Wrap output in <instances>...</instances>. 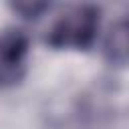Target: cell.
Listing matches in <instances>:
<instances>
[{
  "label": "cell",
  "mask_w": 129,
  "mask_h": 129,
  "mask_svg": "<svg viewBox=\"0 0 129 129\" xmlns=\"http://www.w3.org/2000/svg\"><path fill=\"white\" fill-rule=\"evenodd\" d=\"M12 8L16 10V12H20L24 18H36L42 10H46L48 8V4L46 2H26V4H12Z\"/></svg>",
  "instance_id": "277c9868"
},
{
  "label": "cell",
  "mask_w": 129,
  "mask_h": 129,
  "mask_svg": "<svg viewBox=\"0 0 129 129\" xmlns=\"http://www.w3.org/2000/svg\"><path fill=\"white\" fill-rule=\"evenodd\" d=\"M28 36L18 28L0 32V87L16 85L26 71Z\"/></svg>",
  "instance_id": "7a4b0ae2"
},
{
  "label": "cell",
  "mask_w": 129,
  "mask_h": 129,
  "mask_svg": "<svg viewBox=\"0 0 129 129\" xmlns=\"http://www.w3.org/2000/svg\"><path fill=\"white\" fill-rule=\"evenodd\" d=\"M99 8L79 4L60 14L46 34V42L54 48H89L97 36Z\"/></svg>",
  "instance_id": "6da1fadb"
},
{
  "label": "cell",
  "mask_w": 129,
  "mask_h": 129,
  "mask_svg": "<svg viewBox=\"0 0 129 129\" xmlns=\"http://www.w3.org/2000/svg\"><path fill=\"white\" fill-rule=\"evenodd\" d=\"M103 54L111 64L129 62V16H123L111 24L103 40Z\"/></svg>",
  "instance_id": "3957f363"
}]
</instances>
